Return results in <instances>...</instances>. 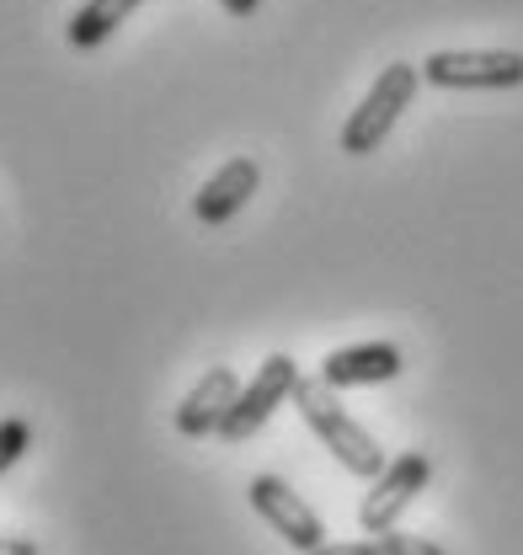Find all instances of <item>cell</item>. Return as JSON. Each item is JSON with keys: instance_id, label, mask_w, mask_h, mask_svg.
Masks as SVG:
<instances>
[{"instance_id": "obj_1", "label": "cell", "mask_w": 523, "mask_h": 555, "mask_svg": "<svg viewBox=\"0 0 523 555\" xmlns=\"http://www.w3.org/2000/svg\"><path fill=\"white\" fill-rule=\"evenodd\" d=\"M294 406L305 416V427L321 438L331 449V460L347 470V476H358V481H380L385 476V449L374 443V433L363 427V422H353L347 406L336 401V390H331L327 379L316 374V379H299V390H294Z\"/></svg>"}, {"instance_id": "obj_2", "label": "cell", "mask_w": 523, "mask_h": 555, "mask_svg": "<svg viewBox=\"0 0 523 555\" xmlns=\"http://www.w3.org/2000/svg\"><path fill=\"white\" fill-rule=\"evenodd\" d=\"M417 86H422V65H406V60H395L374 75V86L363 91V102L347 113V124H342V155H374L391 129L400 124V113L411 107V96H417Z\"/></svg>"}, {"instance_id": "obj_3", "label": "cell", "mask_w": 523, "mask_h": 555, "mask_svg": "<svg viewBox=\"0 0 523 555\" xmlns=\"http://www.w3.org/2000/svg\"><path fill=\"white\" fill-rule=\"evenodd\" d=\"M299 363L289 358V352H267L262 358V369L241 385V396H235V406L225 416V427H219V438L230 443V449H241L246 438H257L262 427H267V416L278 412L283 401H294V390H299Z\"/></svg>"}, {"instance_id": "obj_4", "label": "cell", "mask_w": 523, "mask_h": 555, "mask_svg": "<svg viewBox=\"0 0 523 555\" xmlns=\"http://www.w3.org/2000/svg\"><path fill=\"white\" fill-rule=\"evenodd\" d=\"M422 80L444 91H513L523 86V54L513 49H438L422 60Z\"/></svg>"}, {"instance_id": "obj_5", "label": "cell", "mask_w": 523, "mask_h": 555, "mask_svg": "<svg viewBox=\"0 0 523 555\" xmlns=\"http://www.w3.org/2000/svg\"><path fill=\"white\" fill-rule=\"evenodd\" d=\"M246 502L257 507V518L283 540V545H289V551L316 555L321 545H327V524H321V513H316L294 486L283 481V476H252Z\"/></svg>"}, {"instance_id": "obj_6", "label": "cell", "mask_w": 523, "mask_h": 555, "mask_svg": "<svg viewBox=\"0 0 523 555\" xmlns=\"http://www.w3.org/2000/svg\"><path fill=\"white\" fill-rule=\"evenodd\" d=\"M428 481H433V460H428V449H406V454H395L391 465H385V476L369 481L363 502H358V524H363V534L400 529V513L428 491Z\"/></svg>"}, {"instance_id": "obj_7", "label": "cell", "mask_w": 523, "mask_h": 555, "mask_svg": "<svg viewBox=\"0 0 523 555\" xmlns=\"http://www.w3.org/2000/svg\"><path fill=\"white\" fill-rule=\"evenodd\" d=\"M257 188H262V166L252 160V155H230L203 188H197V198H193V214H197V224H208V230H219V224H230L241 208L257 198Z\"/></svg>"}, {"instance_id": "obj_8", "label": "cell", "mask_w": 523, "mask_h": 555, "mask_svg": "<svg viewBox=\"0 0 523 555\" xmlns=\"http://www.w3.org/2000/svg\"><path fill=\"white\" fill-rule=\"evenodd\" d=\"M235 396H241V379H235V369H208L203 379H197L193 390L182 396V406H177V433L182 438H214L219 427H225V416L235 406Z\"/></svg>"}, {"instance_id": "obj_9", "label": "cell", "mask_w": 523, "mask_h": 555, "mask_svg": "<svg viewBox=\"0 0 523 555\" xmlns=\"http://www.w3.org/2000/svg\"><path fill=\"white\" fill-rule=\"evenodd\" d=\"M406 369L400 347L395 343H353V347H331L321 358V379L331 390H358V385H385Z\"/></svg>"}, {"instance_id": "obj_10", "label": "cell", "mask_w": 523, "mask_h": 555, "mask_svg": "<svg viewBox=\"0 0 523 555\" xmlns=\"http://www.w3.org/2000/svg\"><path fill=\"white\" fill-rule=\"evenodd\" d=\"M144 0H86L75 16L65 22V38L69 49H80V54H91V49H102L124 22H129L133 11H139Z\"/></svg>"}, {"instance_id": "obj_11", "label": "cell", "mask_w": 523, "mask_h": 555, "mask_svg": "<svg viewBox=\"0 0 523 555\" xmlns=\"http://www.w3.org/2000/svg\"><path fill=\"white\" fill-rule=\"evenodd\" d=\"M33 449V422L27 416H0V476L16 470Z\"/></svg>"}, {"instance_id": "obj_12", "label": "cell", "mask_w": 523, "mask_h": 555, "mask_svg": "<svg viewBox=\"0 0 523 555\" xmlns=\"http://www.w3.org/2000/svg\"><path fill=\"white\" fill-rule=\"evenodd\" d=\"M374 540H380L385 555H449L444 545H433L428 534H406V529H385V534H374Z\"/></svg>"}, {"instance_id": "obj_13", "label": "cell", "mask_w": 523, "mask_h": 555, "mask_svg": "<svg viewBox=\"0 0 523 555\" xmlns=\"http://www.w3.org/2000/svg\"><path fill=\"white\" fill-rule=\"evenodd\" d=\"M316 555H385L380 540H327Z\"/></svg>"}, {"instance_id": "obj_14", "label": "cell", "mask_w": 523, "mask_h": 555, "mask_svg": "<svg viewBox=\"0 0 523 555\" xmlns=\"http://www.w3.org/2000/svg\"><path fill=\"white\" fill-rule=\"evenodd\" d=\"M0 555H43V551H38V540H27V534H0Z\"/></svg>"}, {"instance_id": "obj_15", "label": "cell", "mask_w": 523, "mask_h": 555, "mask_svg": "<svg viewBox=\"0 0 523 555\" xmlns=\"http://www.w3.org/2000/svg\"><path fill=\"white\" fill-rule=\"evenodd\" d=\"M262 0H219V11H230V16H257Z\"/></svg>"}]
</instances>
